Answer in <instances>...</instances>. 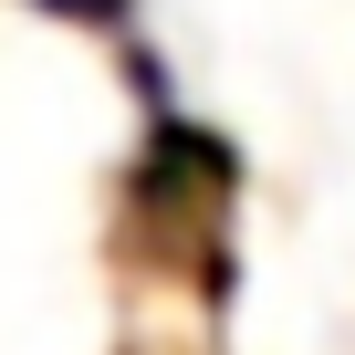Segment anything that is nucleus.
I'll list each match as a JSON object with an SVG mask.
<instances>
[{
  "instance_id": "nucleus-1",
  "label": "nucleus",
  "mask_w": 355,
  "mask_h": 355,
  "mask_svg": "<svg viewBox=\"0 0 355 355\" xmlns=\"http://www.w3.org/2000/svg\"><path fill=\"white\" fill-rule=\"evenodd\" d=\"M42 11H63V21H125L136 0H42Z\"/></svg>"
}]
</instances>
